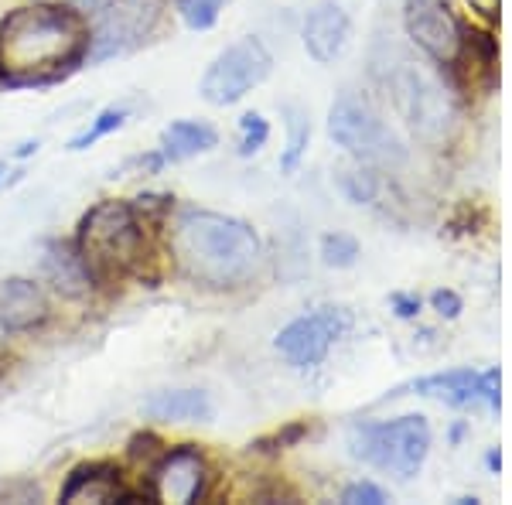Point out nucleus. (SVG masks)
Masks as SVG:
<instances>
[{"label": "nucleus", "instance_id": "nucleus-14", "mask_svg": "<svg viewBox=\"0 0 512 505\" xmlns=\"http://www.w3.org/2000/svg\"><path fill=\"white\" fill-rule=\"evenodd\" d=\"M431 396V400H441L448 403V407H475V403H482V372L475 369H448V372H434V376H424V379H414V383L400 386L390 393L393 396Z\"/></svg>", "mask_w": 512, "mask_h": 505}, {"label": "nucleus", "instance_id": "nucleus-5", "mask_svg": "<svg viewBox=\"0 0 512 505\" xmlns=\"http://www.w3.org/2000/svg\"><path fill=\"white\" fill-rule=\"evenodd\" d=\"M328 137L366 164H400L407 157V147L396 137V130L383 120V113L366 96L345 89L328 110Z\"/></svg>", "mask_w": 512, "mask_h": 505}, {"label": "nucleus", "instance_id": "nucleus-11", "mask_svg": "<svg viewBox=\"0 0 512 505\" xmlns=\"http://www.w3.org/2000/svg\"><path fill=\"white\" fill-rule=\"evenodd\" d=\"M205 485H209V468H205V458L192 444L161 451V458L151 465L154 502H175V505L198 502L205 495Z\"/></svg>", "mask_w": 512, "mask_h": 505}, {"label": "nucleus", "instance_id": "nucleus-13", "mask_svg": "<svg viewBox=\"0 0 512 505\" xmlns=\"http://www.w3.org/2000/svg\"><path fill=\"white\" fill-rule=\"evenodd\" d=\"M48 321V297L28 277L0 280V331L18 335Z\"/></svg>", "mask_w": 512, "mask_h": 505}, {"label": "nucleus", "instance_id": "nucleus-10", "mask_svg": "<svg viewBox=\"0 0 512 505\" xmlns=\"http://www.w3.org/2000/svg\"><path fill=\"white\" fill-rule=\"evenodd\" d=\"M386 82H390V93L396 106H400V113L417 134L431 137L434 130H444V123H448V99H444V89L427 72H420L414 62H400Z\"/></svg>", "mask_w": 512, "mask_h": 505}, {"label": "nucleus", "instance_id": "nucleus-26", "mask_svg": "<svg viewBox=\"0 0 512 505\" xmlns=\"http://www.w3.org/2000/svg\"><path fill=\"white\" fill-rule=\"evenodd\" d=\"M482 403L492 413L502 410V372L495 369V366L482 372Z\"/></svg>", "mask_w": 512, "mask_h": 505}, {"label": "nucleus", "instance_id": "nucleus-21", "mask_svg": "<svg viewBox=\"0 0 512 505\" xmlns=\"http://www.w3.org/2000/svg\"><path fill=\"white\" fill-rule=\"evenodd\" d=\"M359 239L349 233H328L321 236V263L332 270H349L359 260Z\"/></svg>", "mask_w": 512, "mask_h": 505}, {"label": "nucleus", "instance_id": "nucleus-27", "mask_svg": "<svg viewBox=\"0 0 512 505\" xmlns=\"http://www.w3.org/2000/svg\"><path fill=\"white\" fill-rule=\"evenodd\" d=\"M431 308H434L437 314H441V318L454 321L461 311H465V304H461V297H458V294L444 287V291H434V294H431Z\"/></svg>", "mask_w": 512, "mask_h": 505}, {"label": "nucleus", "instance_id": "nucleus-12", "mask_svg": "<svg viewBox=\"0 0 512 505\" xmlns=\"http://www.w3.org/2000/svg\"><path fill=\"white\" fill-rule=\"evenodd\" d=\"M301 38H304L308 55L318 65H332L335 59H342V52L349 48V38H352V21H349V14H345V7L335 4V0L315 4L308 11V18H304Z\"/></svg>", "mask_w": 512, "mask_h": 505}, {"label": "nucleus", "instance_id": "nucleus-22", "mask_svg": "<svg viewBox=\"0 0 512 505\" xmlns=\"http://www.w3.org/2000/svg\"><path fill=\"white\" fill-rule=\"evenodd\" d=\"M222 7H226V0H178L181 21H185V28H192V31L216 28Z\"/></svg>", "mask_w": 512, "mask_h": 505}, {"label": "nucleus", "instance_id": "nucleus-30", "mask_svg": "<svg viewBox=\"0 0 512 505\" xmlns=\"http://www.w3.org/2000/svg\"><path fill=\"white\" fill-rule=\"evenodd\" d=\"M485 465H489V471L499 475V471H502V451H499V447H489V454H485Z\"/></svg>", "mask_w": 512, "mask_h": 505}, {"label": "nucleus", "instance_id": "nucleus-2", "mask_svg": "<svg viewBox=\"0 0 512 505\" xmlns=\"http://www.w3.org/2000/svg\"><path fill=\"white\" fill-rule=\"evenodd\" d=\"M171 260L192 284L243 287L263 260V243L250 222L209 209H181L168 233Z\"/></svg>", "mask_w": 512, "mask_h": 505}, {"label": "nucleus", "instance_id": "nucleus-23", "mask_svg": "<svg viewBox=\"0 0 512 505\" xmlns=\"http://www.w3.org/2000/svg\"><path fill=\"white\" fill-rule=\"evenodd\" d=\"M270 140V123L263 120V113H243L239 120V157H253L263 151V144Z\"/></svg>", "mask_w": 512, "mask_h": 505}, {"label": "nucleus", "instance_id": "nucleus-1", "mask_svg": "<svg viewBox=\"0 0 512 505\" xmlns=\"http://www.w3.org/2000/svg\"><path fill=\"white\" fill-rule=\"evenodd\" d=\"M86 14L72 4H28L0 21V82L35 89L69 79L89 59Z\"/></svg>", "mask_w": 512, "mask_h": 505}, {"label": "nucleus", "instance_id": "nucleus-18", "mask_svg": "<svg viewBox=\"0 0 512 505\" xmlns=\"http://www.w3.org/2000/svg\"><path fill=\"white\" fill-rule=\"evenodd\" d=\"M212 147H219V130L205 120H175L161 130V154L171 164L209 154Z\"/></svg>", "mask_w": 512, "mask_h": 505}, {"label": "nucleus", "instance_id": "nucleus-19", "mask_svg": "<svg viewBox=\"0 0 512 505\" xmlns=\"http://www.w3.org/2000/svg\"><path fill=\"white\" fill-rule=\"evenodd\" d=\"M280 113H284V127H287V147H284V154H280V171H284V175H294V171L304 164V157H308L311 120L297 103H284Z\"/></svg>", "mask_w": 512, "mask_h": 505}, {"label": "nucleus", "instance_id": "nucleus-32", "mask_svg": "<svg viewBox=\"0 0 512 505\" xmlns=\"http://www.w3.org/2000/svg\"><path fill=\"white\" fill-rule=\"evenodd\" d=\"M482 14H495V7H499V0H472Z\"/></svg>", "mask_w": 512, "mask_h": 505}, {"label": "nucleus", "instance_id": "nucleus-15", "mask_svg": "<svg viewBox=\"0 0 512 505\" xmlns=\"http://www.w3.org/2000/svg\"><path fill=\"white\" fill-rule=\"evenodd\" d=\"M154 424H205L216 417V403L205 389H158L140 407Z\"/></svg>", "mask_w": 512, "mask_h": 505}, {"label": "nucleus", "instance_id": "nucleus-25", "mask_svg": "<svg viewBox=\"0 0 512 505\" xmlns=\"http://www.w3.org/2000/svg\"><path fill=\"white\" fill-rule=\"evenodd\" d=\"M342 188L345 195L352 198V202H369V198L376 195V178L369 175V171H345L342 175Z\"/></svg>", "mask_w": 512, "mask_h": 505}, {"label": "nucleus", "instance_id": "nucleus-6", "mask_svg": "<svg viewBox=\"0 0 512 505\" xmlns=\"http://www.w3.org/2000/svg\"><path fill=\"white\" fill-rule=\"evenodd\" d=\"M270 69H274V55L267 52V45L260 38L246 35L212 59L202 82H198V93L212 106H236L260 82H267Z\"/></svg>", "mask_w": 512, "mask_h": 505}, {"label": "nucleus", "instance_id": "nucleus-34", "mask_svg": "<svg viewBox=\"0 0 512 505\" xmlns=\"http://www.w3.org/2000/svg\"><path fill=\"white\" fill-rule=\"evenodd\" d=\"M4 171H7V161H0V181H4Z\"/></svg>", "mask_w": 512, "mask_h": 505}, {"label": "nucleus", "instance_id": "nucleus-8", "mask_svg": "<svg viewBox=\"0 0 512 505\" xmlns=\"http://www.w3.org/2000/svg\"><path fill=\"white\" fill-rule=\"evenodd\" d=\"M345 331H349V314L342 308H318L280 328L274 345L294 369H311L328 359L332 345Z\"/></svg>", "mask_w": 512, "mask_h": 505}, {"label": "nucleus", "instance_id": "nucleus-3", "mask_svg": "<svg viewBox=\"0 0 512 505\" xmlns=\"http://www.w3.org/2000/svg\"><path fill=\"white\" fill-rule=\"evenodd\" d=\"M76 250L89 270L93 287L120 284L130 273H140L147 256V226L137 219L134 205L106 198L82 215Z\"/></svg>", "mask_w": 512, "mask_h": 505}, {"label": "nucleus", "instance_id": "nucleus-31", "mask_svg": "<svg viewBox=\"0 0 512 505\" xmlns=\"http://www.w3.org/2000/svg\"><path fill=\"white\" fill-rule=\"evenodd\" d=\"M38 140H24V144H18V151H14V157H31V154H38Z\"/></svg>", "mask_w": 512, "mask_h": 505}, {"label": "nucleus", "instance_id": "nucleus-28", "mask_svg": "<svg viewBox=\"0 0 512 505\" xmlns=\"http://www.w3.org/2000/svg\"><path fill=\"white\" fill-rule=\"evenodd\" d=\"M390 304H393L396 318H403V321H410V318H417V314H420V297L417 294H393Z\"/></svg>", "mask_w": 512, "mask_h": 505}, {"label": "nucleus", "instance_id": "nucleus-24", "mask_svg": "<svg viewBox=\"0 0 512 505\" xmlns=\"http://www.w3.org/2000/svg\"><path fill=\"white\" fill-rule=\"evenodd\" d=\"M342 502L345 505H386L390 495H386L376 482H352V485H345Z\"/></svg>", "mask_w": 512, "mask_h": 505}, {"label": "nucleus", "instance_id": "nucleus-29", "mask_svg": "<svg viewBox=\"0 0 512 505\" xmlns=\"http://www.w3.org/2000/svg\"><path fill=\"white\" fill-rule=\"evenodd\" d=\"M158 447H161L158 437H151V434H137L134 441H130V454H134V458H140V454H161Z\"/></svg>", "mask_w": 512, "mask_h": 505}, {"label": "nucleus", "instance_id": "nucleus-16", "mask_svg": "<svg viewBox=\"0 0 512 505\" xmlns=\"http://www.w3.org/2000/svg\"><path fill=\"white\" fill-rule=\"evenodd\" d=\"M134 499L130 492H123L120 468L110 461H89L69 471L62 485V502H123Z\"/></svg>", "mask_w": 512, "mask_h": 505}, {"label": "nucleus", "instance_id": "nucleus-33", "mask_svg": "<svg viewBox=\"0 0 512 505\" xmlns=\"http://www.w3.org/2000/svg\"><path fill=\"white\" fill-rule=\"evenodd\" d=\"M461 437H465V424H454L451 427V444H461Z\"/></svg>", "mask_w": 512, "mask_h": 505}, {"label": "nucleus", "instance_id": "nucleus-7", "mask_svg": "<svg viewBox=\"0 0 512 505\" xmlns=\"http://www.w3.org/2000/svg\"><path fill=\"white\" fill-rule=\"evenodd\" d=\"M161 21V0H99L96 18L89 24L93 41H89L86 62H106L113 55H123L147 41Z\"/></svg>", "mask_w": 512, "mask_h": 505}, {"label": "nucleus", "instance_id": "nucleus-20", "mask_svg": "<svg viewBox=\"0 0 512 505\" xmlns=\"http://www.w3.org/2000/svg\"><path fill=\"white\" fill-rule=\"evenodd\" d=\"M127 120H130V110H127L123 103H120V106H106V110H99V113H96L93 123H89L86 130H79V134L69 140V151H86V147H93L96 140L117 134V130H120Z\"/></svg>", "mask_w": 512, "mask_h": 505}, {"label": "nucleus", "instance_id": "nucleus-9", "mask_svg": "<svg viewBox=\"0 0 512 505\" xmlns=\"http://www.w3.org/2000/svg\"><path fill=\"white\" fill-rule=\"evenodd\" d=\"M403 28L407 38L437 65H454L465 52V28L444 0H407Z\"/></svg>", "mask_w": 512, "mask_h": 505}, {"label": "nucleus", "instance_id": "nucleus-4", "mask_svg": "<svg viewBox=\"0 0 512 505\" xmlns=\"http://www.w3.org/2000/svg\"><path fill=\"white\" fill-rule=\"evenodd\" d=\"M349 454L355 461H366L386 475L410 482L431 454V424L420 413H403L383 424L355 420L349 427Z\"/></svg>", "mask_w": 512, "mask_h": 505}, {"label": "nucleus", "instance_id": "nucleus-17", "mask_svg": "<svg viewBox=\"0 0 512 505\" xmlns=\"http://www.w3.org/2000/svg\"><path fill=\"white\" fill-rule=\"evenodd\" d=\"M41 270H45L48 284H52L62 297H69V301L86 297L93 291V280H89L86 263H82L76 246H69V243H48L45 256H41Z\"/></svg>", "mask_w": 512, "mask_h": 505}]
</instances>
